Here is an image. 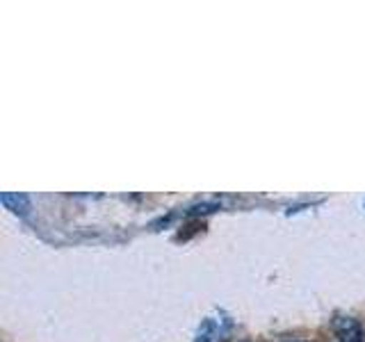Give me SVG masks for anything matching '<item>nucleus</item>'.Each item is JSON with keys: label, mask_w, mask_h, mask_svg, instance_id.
Wrapping results in <instances>:
<instances>
[{"label": "nucleus", "mask_w": 365, "mask_h": 342, "mask_svg": "<svg viewBox=\"0 0 365 342\" xmlns=\"http://www.w3.org/2000/svg\"><path fill=\"white\" fill-rule=\"evenodd\" d=\"M226 331H228V319L226 317H222V315L205 317L201 322V326H199L197 342H220Z\"/></svg>", "instance_id": "nucleus-1"}, {"label": "nucleus", "mask_w": 365, "mask_h": 342, "mask_svg": "<svg viewBox=\"0 0 365 342\" xmlns=\"http://www.w3.org/2000/svg\"><path fill=\"white\" fill-rule=\"evenodd\" d=\"M334 331L342 342H361L363 328L354 317H336L334 319Z\"/></svg>", "instance_id": "nucleus-2"}, {"label": "nucleus", "mask_w": 365, "mask_h": 342, "mask_svg": "<svg viewBox=\"0 0 365 342\" xmlns=\"http://www.w3.org/2000/svg\"><path fill=\"white\" fill-rule=\"evenodd\" d=\"M0 201L5 203V208L11 210V212H19V214H26L30 210V199L26 194H11V192H5Z\"/></svg>", "instance_id": "nucleus-3"}]
</instances>
